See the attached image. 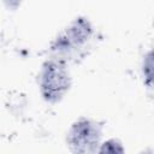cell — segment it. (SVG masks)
Instances as JSON below:
<instances>
[{
    "instance_id": "obj_3",
    "label": "cell",
    "mask_w": 154,
    "mask_h": 154,
    "mask_svg": "<svg viewBox=\"0 0 154 154\" xmlns=\"http://www.w3.org/2000/svg\"><path fill=\"white\" fill-rule=\"evenodd\" d=\"M101 137L102 124L82 117L75 120L69 128L66 144L72 154H97Z\"/></svg>"
},
{
    "instance_id": "obj_1",
    "label": "cell",
    "mask_w": 154,
    "mask_h": 154,
    "mask_svg": "<svg viewBox=\"0 0 154 154\" xmlns=\"http://www.w3.org/2000/svg\"><path fill=\"white\" fill-rule=\"evenodd\" d=\"M71 87V75L66 61L51 58L46 60L38 72V89L42 99L54 103L60 101Z\"/></svg>"
},
{
    "instance_id": "obj_2",
    "label": "cell",
    "mask_w": 154,
    "mask_h": 154,
    "mask_svg": "<svg viewBox=\"0 0 154 154\" xmlns=\"http://www.w3.org/2000/svg\"><path fill=\"white\" fill-rule=\"evenodd\" d=\"M91 36L93 25L90 20L84 16H78L54 38L51 51L54 53V58L66 61L65 58L83 49Z\"/></svg>"
},
{
    "instance_id": "obj_4",
    "label": "cell",
    "mask_w": 154,
    "mask_h": 154,
    "mask_svg": "<svg viewBox=\"0 0 154 154\" xmlns=\"http://www.w3.org/2000/svg\"><path fill=\"white\" fill-rule=\"evenodd\" d=\"M142 76L144 84L154 89V45L144 54L142 60Z\"/></svg>"
},
{
    "instance_id": "obj_5",
    "label": "cell",
    "mask_w": 154,
    "mask_h": 154,
    "mask_svg": "<svg viewBox=\"0 0 154 154\" xmlns=\"http://www.w3.org/2000/svg\"><path fill=\"white\" fill-rule=\"evenodd\" d=\"M97 154H126L123 143L117 138L103 141L97 150Z\"/></svg>"
},
{
    "instance_id": "obj_6",
    "label": "cell",
    "mask_w": 154,
    "mask_h": 154,
    "mask_svg": "<svg viewBox=\"0 0 154 154\" xmlns=\"http://www.w3.org/2000/svg\"><path fill=\"white\" fill-rule=\"evenodd\" d=\"M140 154H154V150L150 149V148H146V149H143Z\"/></svg>"
}]
</instances>
